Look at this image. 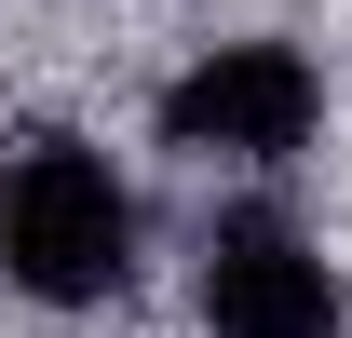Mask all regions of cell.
Wrapping results in <instances>:
<instances>
[{"label":"cell","mask_w":352,"mask_h":338,"mask_svg":"<svg viewBox=\"0 0 352 338\" xmlns=\"http://www.w3.org/2000/svg\"><path fill=\"white\" fill-rule=\"evenodd\" d=\"M204 325L217 338H339L352 297H339V271H325L311 230H285V216H217V230H204Z\"/></svg>","instance_id":"obj_3"},{"label":"cell","mask_w":352,"mask_h":338,"mask_svg":"<svg viewBox=\"0 0 352 338\" xmlns=\"http://www.w3.org/2000/svg\"><path fill=\"white\" fill-rule=\"evenodd\" d=\"M325 122V68L298 41H204L163 82V149L190 163H298Z\"/></svg>","instance_id":"obj_2"},{"label":"cell","mask_w":352,"mask_h":338,"mask_svg":"<svg viewBox=\"0 0 352 338\" xmlns=\"http://www.w3.org/2000/svg\"><path fill=\"white\" fill-rule=\"evenodd\" d=\"M0 284L41 311H95L135 284V190L82 135H28L0 163Z\"/></svg>","instance_id":"obj_1"}]
</instances>
